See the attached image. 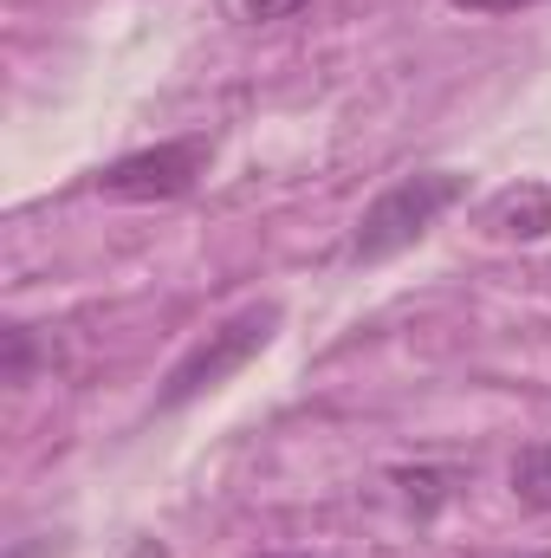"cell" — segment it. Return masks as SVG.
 Instances as JSON below:
<instances>
[{
    "label": "cell",
    "mask_w": 551,
    "mask_h": 558,
    "mask_svg": "<svg viewBox=\"0 0 551 558\" xmlns=\"http://www.w3.org/2000/svg\"><path fill=\"white\" fill-rule=\"evenodd\" d=\"M467 195V175L454 169H415V175H396L364 215H357V234H351V260L357 267H383L396 260L403 247H415L454 202Z\"/></svg>",
    "instance_id": "1"
},
{
    "label": "cell",
    "mask_w": 551,
    "mask_h": 558,
    "mask_svg": "<svg viewBox=\"0 0 551 558\" xmlns=\"http://www.w3.org/2000/svg\"><path fill=\"white\" fill-rule=\"evenodd\" d=\"M279 318H285V312H279L273 299H254V305H241L234 318H221L208 338H195V344L175 357V371H169L162 390H156V410H188L195 397L221 390L234 371H247V364L273 344Z\"/></svg>",
    "instance_id": "2"
},
{
    "label": "cell",
    "mask_w": 551,
    "mask_h": 558,
    "mask_svg": "<svg viewBox=\"0 0 551 558\" xmlns=\"http://www.w3.org/2000/svg\"><path fill=\"white\" fill-rule=\"evenodd\" d=\"M208 169V137H175L156 149H131L98 169V195L111 202H182Z\"/></svg>",
    "instance_id": "3"
},
{
    "label": "cell",
    "mask_w": 551,
    "mask_h": 558,
    "mask_svg": "<svg viewBox=\"0 0 551 558\" xmlns=\"http://www.w3.org/2000/svg\"><path fill=\"white\" fill-rule=\"evenodd\" d=\"M480 228L493 241H539L551 234V189L546 182H513L480 208Z\"/></svg>",
    "instance_id": "4"
},
{
    "label": "cell",
    "mask_w": 551,
    "mask_h": 558,
    "mask_svg": "<svg viewBox=\"0 0 551 558\" xmlns=\"http://www.w3.org/2000/svg\"><path fill=\"white\" fill-rule=\"evenodd\" d=\"M513 494H519L526 507L551 513V441H526V448L513 454Z\"/></svg>",
    "instance_id": "5"
},
{
    "label": "cell",
    "mask_w": 551,
    "mask_h": 558,
    "mask_svg": "<svg viewBox=\"0 0 551 558\" xmlns=\"http://www.w3.org/2000/svg\"><path fill=\"white\" fill-rule=\"evenodd\" d=\"M33 357H39V351H33V325L13 318V325L0 331V377H7V384H26V377H33Z\"/></svg>",
    "instance_id": "6"
},
{
    "label": "cell",
    "mask_w": 551,
    "mask_h": 558,
    "mask_svg": "<svg viewBox=\"0 0 551 558\" xmlns=\"http://www.w3.org/2000/svg\"><path fill=\"white\" fill-rule=\"evenodd\" d=\"M403 487H409V500H421V513H434L441 500H448V474H434V468H421V474H396Z\"/></svg>",
    "instance_id": "7"
},
{
    "label": "cell",
    "mask_w": 551,
    "mask_h": 558,
    "mask_svg": "<svg viewBox=\"0 0 551 558\" xmlns=\"http://www.w3.org/2000/svg\"><path fill=\"white\" fill-rule=\"evenodd\" d=\"M311 0H241V20H254V26H273V20H292V13H305Z\"/></svg>",
    "instance_id": "8"
},
{
    "label": "cell",
    "mask_w": 551,
    "mask_h": 558,
    "mask_svg": "<svg viewBox=\"0 0 551 558\" xmlns=\"http://www.w3.org/2000/svg\"><path fill=\"white\" fill-rule=\"evenodd\" d=\"M461 13H519V7H539V0H448Z\"/></svg>",
    "instance_id": "9"
},
{
    "label": "cell",
    "mask_w": 551,
    "mask_h": 558,
    "mask_svg": "<svg viewBox=\"0 0 551 558\" xmlns=\"http://www.w3.org/2000/svg\"><path fill=\"white\" fill-rule=\"evenodd\" d=\"M267 558H273V553H267Z\"/></svg>",
    "instance_id": "10"
}]
</instances>
